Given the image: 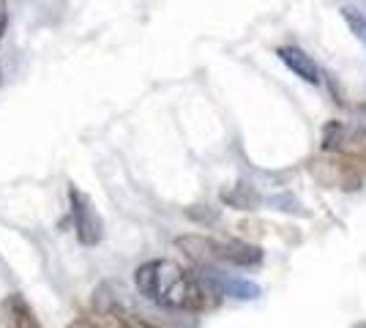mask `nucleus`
Returning <instances> with one entry per match:
<instances>
[{"label": "nucleus", "mask_w": 366, "mask_h": 328, "mask_svg": "<svg viewBox=\"0 0 366 328\" xmlns=\"http://www.w3.org/2000/svg\"><path fill=\"white\" fill-rule=\"evenodd\" d=\"M139 296L164 307L186 312H208L219 304V293L208 282L181 268L172 260H148L134 271Z\"/></svg>", "instance_id": "nucleus-1"}, {"label": "nucleus", "mask_w": 366, "mask_h": 328, "mask_svg": "<svg viewBox=\"0 0 366 328\" xmlns=\"http://www.w3.org/2000/svg\"><path fill=\"white\" fill-rule=\"evenodd\" d=\"M69 203H71V222H74L79 244L82 247L102 244V238H104V219L96 211L91 197L85 192H79L76 187H71L69 189Z\"/></svg>", "instance_id": "nucleus-2"}, {"label": "nucleus", "mask_w": 366, "mask_h": 328, "mask_svg": "<svg viewBox=\"0 0 366 328\" xmlns=\"http://www.w3.org/2000/svg\"><path fill=\"white\" fill-rule=\"evenodd\" d=\"M199 277L208 282L219 296L238 298V301H254V298H259V293H262L257 282L235 279V277H227V274H222V271H214L211 266H205V271H202Z\"/></svg>", "instance_id": "nucleus-3"}, {"label": "nucleus", "mask_w": 366, "mask_h": 328, "mask_svg": "<svg viewBox=\"0 0 366 328\" xmlns=\"http://www.w3.org/2000/svg\"><path fill=\"white\" fill-rule=\"evenodd\" d=\"M175 247L199 266H216L219 263V241L205 235H181L175 238Z\"/></svg>", "instance_id": "nucleus-4"}, {"label": "nucleus", "mask_w": 366, "mask_h": 328, "mask_svg": "<svg viewBox=\"0 0 366 328\" xmlns=\"http://www.w3.org/2000/svg\"><path fill=\"white\" fill-rule=\"evenodd\" d=\"M276 55H279V61L285 63L295 77H301L304 82H309V85H317V82H320V69H317V63L312 61V55H306L301 47L287 44V47L276 49Z\"/></svg>", "instance_id": "nucleus-5"}, {"label": "nucleus", "mask_w": 366, "mask_h": 328, "mask_svg": "<svg viewBox=\"0 0 366 328\" xmlns=\"http://www.w3.org/2000/svg\"><path fill=\"white\" fill-rule=\"evenodd\" d=\"M219 263L229 266H259L262 263V249L249 244V241H219Z\"/></svg>", "instance_id": "nucleus-6"}, {"label": "nucleus", "mask_w": 366, "mask_h": 328, "mask_svg": "<svg viewBox=\"0 0 366 328\" xmlns=\"http://www.w3.org/2000/svg\"><path fill=\"white\" fill-rule=\"evenodd\" d=\"M3 314H6L9 328H41L36 312L28 307V301L22 296H16V293H11L3 301Z\"/></svg>", "instance_id": "nucleus-7"}, {"label": "nucleus", "mask_w": 366, "mask_h": 328, "mask_svg": "<svg viewBox=\"0 0 366 328\" xmlns=\"http://www.w3.org/2000/svg\"><path fill=\"white\" fill-rule=\"evenodd\" d=\"M222 200L229 208H238V211H254L259 205V194L252 187H246V184H235V187L222 192Z\"/></svg>", "instance_id": "nucleus-8"}, {"label": "nucleus", "mask_w": 366, "mask_h": 328, "mask_svg": "<svg viewBox=\"0 0 366 328\" xmlns=\"http://www.w3.org/2000/svg\"><path fill=\"white\" fill-rule=\"evenodd\" d=\"M342 19L347 22V28L352 31V36L366 47V14L352 9V6H342Z\"/></svg>", "instance_id": "nucleus-9"}, {"label": "nucleus", "mask_w": 366, "mask_h": 328, "mask_svg": "<svg viewBox=\"0 0 366 328\" xmlns=\"http://www.w3.org/2000/svg\"><path fill=\"white\" fill-rule=\"evenodd\" d=\"M345 140V126L339 121H328L322 126V151H336Z\"/></svg>", "instance_id": "nucleus-10"}, {"label": "nucleus", "mask_w": 366, "mask_h": 328, "mask_svg": "<svg viewBox=\"0 0 366 328\" xmlns=\"http://www.w3.org/2000/svg\"><path fill=\"white\" fill-rule=\"evenodd\" d=\"M104 312L115 314V317H118V323H121L123 328H159V326H153V323H148V320H142L139 314L126 312V309H121V307H109V309H104Z\"/></svg>", "instance_id": "nucleus-11"}, {"label": "nucleus", "mask_w": 366, "mask_h": 328, "mask_svg": "<svg viewBox=\"0 0 366 328\" xmlns=\"http://www.w3.org/2000/svg\"><path fill=\"white\" fill-rule=\"evenodd\" d=\"M238 230L244 235H252V238H262L265 235V224L262 222H241Z\"/></svg>", "instance_id": "nucleus-12"}, {"label": "nucleus", "mask_w": 366, "mask_h": 328, "mask_svg": "<svg viewBox=\"0 0 366 328\" xmlns=\"http://www.w3.org/2000/svg\"><path fill=\"white\" fill-rule=\"evenodd\" d=\"M202 208H205V211H197V205H194V208H189L186 214H189L192 219H197V222H216V219H219V214L211 211L208 205H202Z\"/></svg>", "instance_id": "nucleus-13"}, {"label": "nucleus", "mask_w": 366, "mask_h": 328, "mask_svg": "<svg viewBox=\"0 0 366 328\" xmlns=\"http://www.w3.org/2000/svg\"><path fill=\"white\" fill-rule=\"evenodd\" d=\"M9 28V11H6V0H0V39Z\"/></svg>", "instance_id": "nucleus-14"}, {"label": "nucleus", "mask_w": 366, "mask_h": 328, "mask_svg": "<svg viewBox=\"0 0 366 328\" xmlns=\"http://www.w3.org/2000/svg\"><path fill=\"white\" fill-rule=\"evenodd\" d=\"M66 328H102V326H96L93 320H85V317H76V320H71Z\"/></svg>", "instance_id": "nucleus-15"}, {"label": "nucleus", "mask_w": 366, "mask_h": 328, "mask_svg": "<svg viewBox=\"0 0 366 328\" xmlns=\"http://www.w3.org/2000/svg\"><path fill=\"white\" fill-rule=\"evenodd\" d=\"M352 328H366V323H358V326H352Z\"/></svg>", "instance_id": "nucleus-16"}]
</instances>
